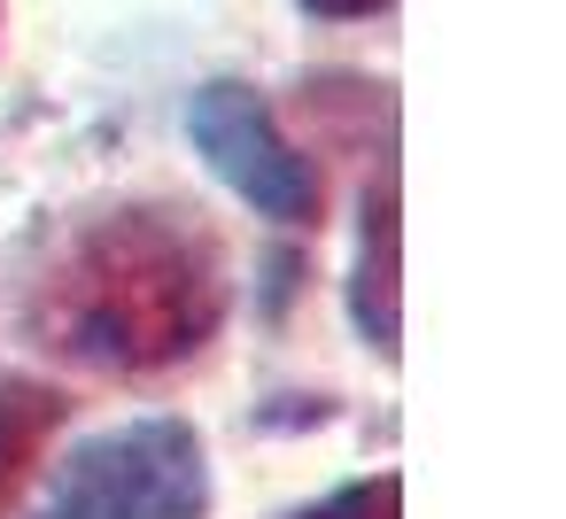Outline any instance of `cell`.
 Returning <instances> with one entry per match:
<instances>
[{
    "label": "cell",
    "mask_w": 566,
    "mask_h": 519,
    "mask_svg": "<svg viewBox=\"0 0 566 519\" xmlns=\"http://www.w3.org/2000/svg\"><path fill=\"white\" fill-rule=\"evenodd\" d=\"M226 318V256L171 210H117L40 287V333L94 372L187 364Z\"/></svg>",
    "instance_id": "1"
},
{
    "label": "cell",
    "mask_w": 566,
    "mask_h": 519,
    "mask_svg": "<svg viewBox=\"0 0 566 519\" xmlns=\"http://www.w3.org/2000/svg\"><path fill=\"white\" fill-rule=\"evenodd\" d=\"M210 511V449L187 419H125L109 434L71 442L32 519H202Z\"/></svg>",
    "instance_id": "2"
},
{
    "label": "cell",
    "mask_w": 566,
    "mask_h": 519,
    "mask_svg": "<svg viewBox=\"0 0 566 519\" xmlns=\"http://www.w3.org/2000/svg\"><path fill=\"white\" fill-rule=\"evenodd\" d=\"M187 140H195V156H202L256 218H272V225H311V218H318L326 179H318V163L287 140V125L272 117V102H264L256 86H241V78L195 86V94H187Z\"/></svg>",
    "instance_id": "3"
},
{
    "label": "cell",
    "mask_w": 566,
    "mask_h": 519,
    "mask_svg": "<svg viewBox=\"0 0 566 519\" xmlns=\"http://www.w3.org/2000/svg\"><path fill=\"white\" fill-rule=\"evenodd\" d=\"M357 279H349V310L357 333L396 357V163H380L365 179V210H357Z\"/></svg>",
    "instance_id": "4"
},
{
    "label": "cell",
    "mask_w": 566,
    "mask_h": 519,
    "mask_svg": "<svg viewBox=\"0 0 566 519\" xmlns=\"http://www.w3.org/2000/svg\"><path fill=\"white\" fill-rule=\"evenodd\" d=\"M55 419H63V395L55 388L0 380V504L24 488V465L40 457V442L55 434Z\"/></svg>",
    "instance_id": "5"
},
{
    "label": "cell",
    "mask_w": 566,
    "mask_h": 519,
    "mask_svg": "<svg viewBox=\"0 0 566 519\" xmlns=\"http://www.w3.org/2000/svg\"><path fill=\"white\" fill-rule=\"evenodd\" d=\"M396 504H403V480L380 473V480H349V488H334V496L311 504L303 519H396Z\"/></svg>",
    "instance_id": "6"
},
{
    "label": "cell",
    "mask_w": 566,
    "mask_h": 519,
    "mask_svg": "<svg viewBox=\"0 0 566 519\" xmlns=\"http://www.w3.org/2000/svg\"><path fill=\"white\" fill-rule=\"evenodd\" d=\"M303 17H326V24H357V17H380V9H396V0H295Z\"/></svg>",
    "instance_id": "7"
}]
</instances>
